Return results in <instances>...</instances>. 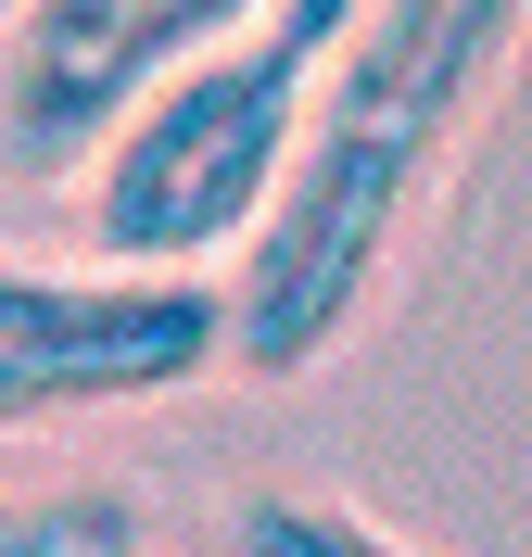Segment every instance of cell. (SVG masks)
<instances>
[{
  "label": "cell",
  "instance_id": "cell-1",
  "mask_svg": "<svg viewBox=\"0 0 532 557\" xmlns=\"http://www.w3.org/2000/svg\"><path fill=\"white\" fill-rule=\"evenodd\" d=\"M520 26L532 0H368V26L343 38L253 242L228 253V368L242 381H305L355 343L393 242L419 228L431 177L457 165Z\"/></svg>",
  "mask_w": 532,
  "mask_h": 557
},
{
  "label": "cell",
  "instance_id": "cell-2",
  "mask_svg": "<svg viewBox=\"0 0 532 557\" xmlns=\"http://www.w3.org/2000/svg\"><path fill=\"white\" fill-rule=\"evenodd\" d=\"M355 26H368V0H267L242 38H215L190 76H165L89 152V253H127V267L242 253Z\"/></svg>",
  "mask_w": 532,
  "mask_h": 557
},
{
  "label": "cell",
  "instance_id": "cell-3",
  "mask_svg": "<svg viewBox=\"0 0 532 557\" xmlns=\"http://www.w3.org/2000/svg\"><path fill=\"white\" fill-rule=\"evenodd\" d=\"M228 368V278L203 267H0V431L102 406H165V393Z\"/></svg>",
  "mask_w": 532,
  "mask_h": 557
},
{
  "label": "cell",
  "instance_id": "cell-4",
  "mask_svg": "<svg viewBox=\"0 0 532 557\" xmlns=\"http://www.w3.org/2000/svg\"><path fill=\"white\" fill-rule=\"evenodd\" d=\"M253 13L267 0H26L13 38H0V139H13V165L102 152L165 76H190Z\"/></svg>",
  "mask_w": 532,
  "mask_h": 557
},
{
  "label": "cell",
  "instance_id": "cell-5",
  "mask_svg": "<svg viewBox=\"0 0 532 557\" xmlns=\"http://www.w3.org/2000/svg\"><path fill=\"white\" fill-rule=\"evenodd\" d=\"M0 557H140V494H114V482L0 494Z\"/></svg>",
  "mask_w": 532,
  "mask_h": 557
},
{
  "label": "cell",
  "instance_id": "cell-6",
  "mask_svg": "<svg viewBox=\"0 0 532 557\" xmlns=\"http://www.w3.org/2000/svg\"><path fill=\"white\" fill-rule=\"evenodd\" d=\"M242 557H419V545H393L381 520H355L330 494H253L242 507Z\"/></svg>",
  "mask_w": 532,
  "mask_h": 557
}]
</instances>
